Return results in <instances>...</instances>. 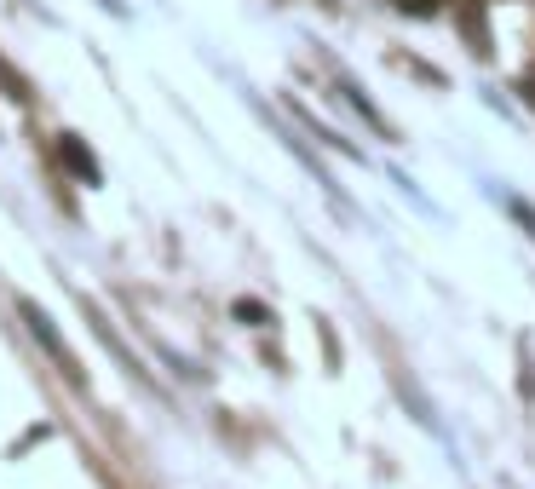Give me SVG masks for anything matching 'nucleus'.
Masks as SVG:
<instances>
[{
	"instance_id": "423d86ee",
	"label": "nucleus",
	"mask_w": 535,
	"mask_h": 489,
	"mask_svg": "<svg viewBox=\"0 0 535 489\" xmlns=\"http://www.w3.org/2000/svg\"><path fill=\"white\" fill-rule=\"evenodd\" d=\"M512 208H518V219H524V225H530V236H535V208H524V202H512Z\"/></svg>"
},
{
	"instance_id": "39448f33",
	"label": "nucleus",
	"mask_w": 535,
	"mask_h": 489,
	"mask_svg": "<svg viewBox=\"0 0 535 489\" xmlns=\"http://www.w3.org/2000/svg\"><path fill=\"white\" fill-rule=\"evenodd\" d=\"M236 317H242V323H259V328L271 323V311H265V305H248V300L236 305Z\"/></svg>"
},
{
	"instance_id": "f03ea898",
	"label": "nucleus",
	"mask_w": 535,
	"mask_h": 489,
	"mask_svg": "<svg viewBox=\"0 0 535 489\" xmlns=\"http://www.w3.org/2000/svg\"><path fill=\"white\" fill-rule=\"evenodd\" d=\"M58 162L70 167L81 185H98V162H93V150L75 139V133H58Z\"/></svg>"
},
{
	"instance_id": "f257e3e1",
	"label": "nucleus",
	"mask_w": 535,
	"mask_h": 489,
	"mask_svg": "<svg viewBox=\"0 0 535 489\" xmlns=\"http://www.w3.org/2000/svg\"><path fill=\"white\" fill-rule=\"evenodd\" d=\"M18 311H24V323L29 328H35V340H41V346H47L52 351V363H58V369H64V374H70V380H75V386H81V380H87V374H81V363H75V351L70 346H64V340H58V334H52V323H47V311H41V305H18Z\"/></svg>"
},
{
	"instance_id": "7ed1b4c3",
	"label": "nucleus",
	"mask_w": 535,
	"mask_h": 489,
	"mask_svg": "<svg viewBox=\"0 0 535 489\" xmlns=\"http://www.w3.org/2000/svg\"><path fill=\"white\" fill-rule=\"evenodd\" d=\"M0 87H6V98H18V104H29V81H24L18 70H12L6 58H0Z\"/></svg>"
},
{
	"instance_id": "20e7f679",
	"label": "nucleus",
	"mask_w": 535,
	"mask_h": 489,
	"mask_svg": "<svg viewBox=\"0 0 535 489\" xmlns=\"http://www.w3.org/2000/svg\"><path fill=\"white\" fill-rule=\"evenodd\" d=\"M397 12H409V18H432V12H443V0H392Z\"/></svg>"
}]
</instances>
